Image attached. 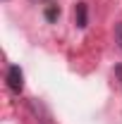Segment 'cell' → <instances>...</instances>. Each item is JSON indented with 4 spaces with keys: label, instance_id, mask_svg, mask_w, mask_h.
I'll return each mask as SVG.
<instances>
[{
    "label": "cell",
    "instance_id": "obj_3",
    "mask_svg": "<svg viewBox=\"0 0 122 124\" xmlns=\"http://www.w3.org/2000/svg\"><path fill=\"white\" fill-rule=\"evenodd\" d=\"M58 17H60V7H58V5H48L46 7V19L48 22H55Z\"/></svg>",
    "mask_w": 122,
    "mask_h": 124
},
{
    "label": "cell",
    "instance_id": "obj_5",
    "mask_svg": "<svg viewBox=\"0 0 122 124\" xmlns=\"http://www.w3.org/2000/svg\"><path fill=\"white\" fill-rule=\"evenodd\" d=\"M115 74H117V77L122 79V64H117V67H115Z\"/></svg>",
    "mask_w": 122,
    "mask_h": 124
},
{
    "label": "cell",
    "instance_id": "obj_4",
    "mask_svg": "<svg viewBox=\"0 0 122 124\" xmlns=\"http://www.w3.org/2000/svg\"><path fill=\"white\" fill-rule=\"evenodd\" d=\"M115 38H117V43H120V48H122V22L115 24Z\"/></svg>",
    "mask_w": 122,
    "mask_h": 124
},
{
    "label": "cell",
    "instance_id": "obj_2",
    "mask_svg": "<svg viewBox=\"0 0 122 124\" xmlns=\"http://www.w3.org/2000/svg\"><path fill=\"white\" fill-rule=\"evenodd\" d=\"M74 22H77L79 29L86 26V2H77V7H74Z\"/></svg>",
    "mask_w": 122,
    "mask_h": 124
},
{
    "label": "cell",
    "instance_id": "obj_1",
    "mask_svg": "<svg viewBox=\"0 0 122 124\" xmlns=\"http://www.w3.org/2000/svg\"><path fill=\"white\" fill-rule=\"evenodd\" d=\"M7 86H10V91L17 93V95L24 88V74H22V69H19L17 64H12V67L7 69Z\"/></svg>",
    "mask_w": 122,
    "mask_h": 124
},
{
    "label": "cell",
    "instance_id": "obj_6",
    "mask_svg": "<svg viewBox=\"0 0 122 124\" xmlns=\"http://www.w3.org/2000/svg\"><path fill=\"white\" fill-rule=\"evenodd\" d=\"M31 2H46V0H31Z\"/></svg>",
    "mask_w": 122,
    "mask_h": 124
}]
</instances>
